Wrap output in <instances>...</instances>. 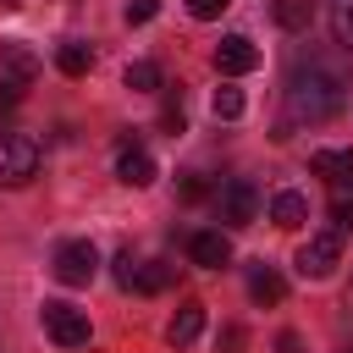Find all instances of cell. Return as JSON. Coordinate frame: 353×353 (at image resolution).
I'll return each instance as SVG.
<instances>
[{"label":"cell","instance_id":"cell-12","mask_svg":"<svg viewBox=\"0 0 353 353\" xmlns=\"http://www.w3.org/2000/svg\"><path fill=\"white\" fill-rule=\"evenodd\" d=\"M188 259L204 265V270L232 265V243H226V232H193V237H188Z\"/></svg>","mask_w":353,"mask_h":353},{"label":"cell","instance_id":"cell-16","mask_svg":"<svg viewBox=\"0 0 353 353\" xmlns=\"http://www.w3.org/2000/svg\"><path fill=\"white\" fill-rule=\"evenodd\" d=\"M276 28H287V33H303L309 22H314V0H276Z\"/></svg>","mask_w":353,"mask_h":353},{"label":"cell","instance_id":"cell-2","mask_svg":"<svg viewBox=\"0 0 353 353\" xmlns=\"http://www.w3.org/2000/svg\"><path fill=\"white\" fill-rule=\"evenodd\" d=\"M39 77V55L22 44V39H6L0 44V105H17Z\"/></svg>","mask_w":353,"mask_h":353},{"label":"cell","instance_id":"cell-24","mask_svg":"<svg viewBox=\"0 0 353 353\" xmlns=\"http://www.w3.org/2000/svg\"><path fill=\"white\" fill-rule=\"evenodd\" d=\"M336 232H353V199H336Z\"/></svg>","mask_w":353,"mask_h":353},{"label":"cell","instance_id":"cell-20","mask_svg":"<svg viewBox=\"0 0 353 353\" xmlns=\"http://www.w3.org/2000/svg\"><path fill=\"white\" fill-rule=\"evenodd\" d=\"M243 105H248V99H243V88H226V83H221V88H215V99H210V110H215L221 121H237V116H243Z\"/></svg>","mask_w":353,"mask_h":353},{"label":"cell","instance_id":"cell-18","mask_svg":"<svg viewBox=\"0 0 353 353\" xmlns=\"http://www.w3.org/2000/svg\"><path fill=\"white\" fill-rule=\"evenodd\" d=\"M127 88H138V94H160V88H165V72H160L154 61H132V66H127Z\"/></svg>","mask_w":353,"mask_h":353},{"label":"cell","instance_id":"cell-8","mask_svg":"<svg viewBox=\"0 0 353 353\" xmlns=\"http://www.w3.org/2000/svg\"><path fill=\"white\" fill-rule=\"evenodd\" d=\"M215 204H221V221H226V226H254V221H259V188H254L248 176H232Z\"/></svg>","mask_w":353,"mask_h":353},{"label":"cell","instance_id":"cell-19","mask_svg":"<svg viewBox=\"0 0 353 353\" xmlns=\"http://www.w3.org/2000/svg\"><path fill=\"white\" fill-rule=\"evenodd\" d=\"M331 33H336V44L353 55V0H331Z\"/></svg>","mask_w":353,"mask_h":353},{"label":"cell","instance_id":"cell-22","mask_svg":"<svg viewBox=\"0 0 353 353\" xmlns=\"http://www.w3.org/2000/svg\"><path fill=\"white\" fill-rule=\"evenodd\" d=\"M154 11H160V0H127V22L138 28V22H154Z\"/></svg>","mask_w":353,"mask_h":353},{"label":"cell","instance_id":"cell-17","mask_svg":"<svg viewBox=\"0 0 353 353\" xmlns=\"http://www.w3.org/2000/svg\"><path fill=\"white\" fill-rule=\"evenodd\" d=\"M55 66H61L66 77H83V72L94 66V50H88L83 39H72V44H61V50H55Z\"/></svg>","mask_w":353,"mask_h":353},{"label":"cell","instance_id":"cell-3","mask_svg":"<svg viewBox=\"0 0 353 353\" xmlns=\"http://www.w3.org/2000/svg\"><path fill=\"white\" fill-rule=\"evenodd\" d=\"M171 281H176V265H165V259H132V248L116 254V287H127V292H165Z\"/></svg>","mask_w":353,"mask_h":353},{"label":"cell","instance_id":"cell-26","mask_svg":"<svg viewBox=\"0 0 353 353\" xmlns=\"http://www.w3.org/2000/svg\"><path fill=\"white\" fill-rule=\"evenodd\" d=\"M276 347H281V353H303V342H298L292 331H281V336H276Z\"/></svg>","mask_w":353,"mask_h":353},{"label":"cell","instance_id":"cell-9","mask_svg":"<svg viewBox=\"0 0 353 353\" xmlns=\"http://www.w3.org/2000/svg\"><path fill=\"white\" fill-rule=\"evenodd\" d=\"M254 66H259V44H254L248 33H226V39L215 44V72L243 77V72H254Z\"/></svg>","mask_w":353,"mask_h":353},{"label":"cell","instance_id":"cell-5","mask_svg":"<svg viewBox=\"0 0 353 353\" xmlns=\"http://www.w3.org/2000/svg\"><path fill=\"white\" fill-rule=\"evenodd\" d=\"M39 325H44V336L55 347H88V314L72 309V303H61V298H50L39 309Z\"/></svg>","mask_w":353,"mask_h":353},{"label":"cell","instance_id":"cell-25","mask_svg":"<svg viewBox=\"0 0 353 353\" xmlns=\"http://www.w3.org/2000/svg\"><path fill=\"white\" fill-rule=\"evenodd\" d=\"M221 347H226V353L243 347V325H226V331H221Z\"/></svg>","mask_w":353,"mask_h":353},{"label":"cell","instance_id":"cell-6","mask_svg":"<svg viewBox=\"0 0 353 353\" xmlns=\"http://www.w3.org/2000/svg\"><path fill=\"white\" fill-rule=\"evenodd\" d=\"M55 281L61 287H88L94 281V270H99V248L88 243V237H72V243H61L55 248Z\"/></svg>","mask_w":353,"mask_h":353},{"label":"cell","instance_id":"cell-11","mask_svg":"<svg viewBox=\"0 0 353 353\" xmlns=\"http://www.w3.org/2000/svg\"><path fill=\"white\" fill-rule=\"evenodd\" d=\"M309 165H314V176H325V182H331V193H336V199H347V193H353V149H314V154H309Z\"/></svg>","mask_w":353,"mask_h":353},{"label":"cell","instance_id":"cell-15","mask_svg":"<svg viewBox=\"0 0 353 353\" xmlns=\"http://www.w3.org/2000/svg\"><path fill=\"white\" fill-rule=\"evenodd\" d=\"M248 292H254V303H281L287 281H281L270 265H254V270H248Z\"/></svg>","mask_w":353,"mask_h":353},{"label":"cell","instance_id":"cell-4","mask_svg":"<svg viewBox=\"0 0 353 353\" xmlns=\"http://www.w3.org/2000/svg\"><path fill=\"white\" fill-rule=\"evenodd\" d=\"M39 176V143L28 132H0V188H28Z\"/></svg>","mask_w":353,"mask_h":353},{"label":"cell","instance_id":"cell-21","mask_svg":"<svg viewBox=\"0 0 353 353\" xmlns=\"http://www.w3.org/2000/svg\"><path fill=\"white\" fill-rule=\"evenodd\" d=\"M160 127H165V132H171V138H176V132H182V99H176V94H171V99H165V110H160Z\"/></svg>","mask_w":353,"mask_h":353},{"label":"cell","instance_id":"cell-23","mask_svg":"<svg viewBox=\"0 0 353 353\" xmlns=\"http://www.w3.org/2000/svg\"><path fill=\"white\" fill-rule=\"evenodd\" d=\"M226 6H232V0H188V11H193L199 22H215V17L226 11Z\"/></svg>","mask_w":353,"mask_h":353},{"label":"cell","instance_id":"cell-10","mask_svg":"<svg viewBox=\"0 0 353 353\" xmlns=\"http://www.w3.org/2000/svg\"><path fill=\"white\" fill-rule=\"evenodd\" d=\"M116 176H121L127 188H149V182L160 176V165H154V154H149L138 138H121V154H116Z\"/></svg>","mask_w":353,"mask_h":353},{"label":"cell","instance_id":"cell-13","mask_svg":"<svg viewBox=\"0 0 353 353\" xmlns=\"http://www.w3.org/2000/svg\"><path fill=\"white\" fill-rule=\"evenodd\" d=\"M270 221H276L281 232H298V226L309 221V199H303V193H292V188H287V193H276V199H270Z\"/></svg>","mask_w":353,"mask_h":353},{"label":"cell","instance_id":"cell-1","mask_svg":"<svg viewBox=\"0 0 353 353\" xmlns=\"http://www.w3.org/2000/svg\"><path fill=\"white\" fill-rule=\"evenodd\" d=\"M347 105V77L331 72L325 61H298L292 77H287V121H331L336 110Z\"/></svg>","mask_w":353,"mask_h":353},{"label":"cell","instance_id":"cell-14","mask_svg":"<svg viewBox=\"0 0 353 353\" xmlns=\"http://www.w3.org/2000/svg\"><path fill=\"white\" fill-rule=\"evenodd\" d=\"M199 331H204V303H182V309L171 314V325H165V342H171V347H188Z\"/></svg>","mask_w":353,"mask_h":353},{"label":"cell","instance_id":"cell-7","mask_svg":"<svg viewBox=\"0 0 353 353\" xmlns=\"http://www.w3.org/2000/svg\"><path fill=\"white\" fill-rule=\"evenodd\" d=\"M292 265H298V276H303V281H325V276L342 265V232H314V237L298 248V259H292Z\"/></svg>","mask_w":353,"mask_h":353},{"label":"cell","instance_id":"cell-27","mask_svg":"<svg viewBox=\"0 0 353 353\" xmlns=\"http://www.w3.org/2000/svg\"><path fill=\"white\" fill-rule=\"evenodd\" d=\"M6 6H17V0H6Z\"/></svg>","mask_w":353,"mask_h":353}]
</instances>
